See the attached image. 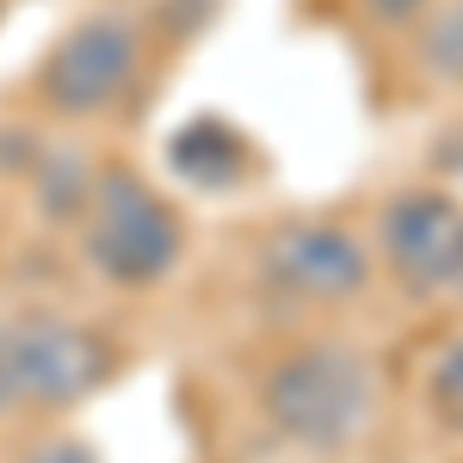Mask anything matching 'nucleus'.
Returning a JSON list of instances; mask_svg holds the SVG:
<instances>
[{"instance_id": "1", "label": "nucleus", "mask_w": 463, "mask_h": 463, "mask_svg": "<svg viewBox=\"0 0 463 463\" xmlns=\"http://www.w3.org/2000/svg\"><path fill=\"white\" fill-rule=\"evenodd\" d=\"M266 420L303 451H346L377 414V371L346 340H316L279 358L260 383Z\"/></svg>"}, {"instance_id": "2", "label": "nucleus", "mask_w": 463, "mask_h": 463, "mask_svg": "<svg viewBox=\"0 0 463 463\" xmlns=\"http://www.w3.org/2000/svg\"><path fill=\"white\" fill-rule=\"evenodd\" d=\"M87 260L111 285H155L179 260L174 204L137 174H99L87 204Z\"/></svg>"}, {"instance_id": "3", "label": "nucleus", "mask_w": 463, "mask_h": 463, "mask_svg": "<svg viewBox=\"0 0 463 463\" xmlns=\"http://www.w3.org/2000/svg\"><path fill=\"white\" fill-rule=\"evenodd\" d=\"M6 364L19 408H74L118 371V353L69 316H19L6 321Z\"/></svg>"}, {"instance_id": "4", "label": "nucleus", "mask_w": 463, "mask_h": 463, "mask_svg": "<svg viewBox=\"0 0 463 463\" xmlns=\"http://www.w3.org/2000/svg\"><path fill=\"white\" fill-rule=\"evenodd\" d=\"M143 74V32L124 13H87L43 56V99L69 118L111 111Z\"/></svg>"}, {"instance_id": "5", "label": "nucleus", "mask_w": 463, "mask_h": 463, "mask_svg": "<svg viewBox=\"0 0 463 463\" xmlns=\"http://www.w3.org/2000/svg\"><path fill=\"white\" fill-rule=\"evenodd\" d=\"M260 272L303 303H353L371 285V248L340 222H285L266 235Z\"/></svg>"}, {"instance_id": "6", "label": "nucleus", "mask_w": 463, "mask_h": 463, "mask_svg": "<svg viewBox=\"0 0 463 463\" xmlns=\"http://www.w3.org/2000/svg\"><path fill=\"white\" fill-rule=\"evenodd\" d=\"M377 248L390 260V272L408 290H439L451 285L463 253V204L445 192H395L383 204V229H377Z\"/></svg>"}, {"instance_id": "7", "label": "nucleus", "mask_w": 463, "mask_h": 463, "mask_svg": "<svg viewBox=\"0 0 463 463\" xmlns=\"http://www.w3.org/2000/svg\"><path fill=\"white\" fill-rule=\"evenodd\" d=\"M167 161H174V174L185 185H235V179L248 174V143L222 118H192V124L174 130Z\"/></svg>"}, {"instance_id": "8", "label": "nucleus", "mask_w": 463, "mask_h": 463, "mask_svg": "<svg viewBox=\"0 0 463 463\" xmlns=\"http://www.w3.org/2000/svg\"><path fill=\"white\" fill-rule=\"evenodd\" d=\"M420 69L445 87H463V0H432L420 13V43H414Z\"/></svg>"}, {"instance_id": "9", "label": "nucleus", "mask_w": 463, "mask_h": 463, "mask_svg": "<svg viewBox=\"0 0 463 463\" xmlns=\"http://www.w3.org/2000/svg\"><path fill=\"white\" fill-rule=\"evenodd\" d=\"M427 402L445 427H463V340H451L445 353L432 358V377H427Z\"/></svg>"}, {"instance_id": "10", "label": "nucleus", "mask_w": 463, "mask_h": 463, "mask_svg": "<svg viewBox=\"0 0 463 463\" xmlns=\"http://www.w3.org/2000/svg\"><path fill=\"white\" fill-rule=\"evenodd\" d=\"M25 463H99V458L87 451V439H43L25 451Z\"/></svg>"}, {"instance_id": "11", "label": "nucleus", "mask_w": 463, "mask_h": 463, "mask_svg": "<svg viewBox=\"0 0 463 463\" xmlns=\"http://www.w3.org/2000/svg\"><path fill=\"white\" fill-rule=\"evenodd\" d=\"M427 6L432 0H364V13H371L377 25H414Z\"/></svg>"}, {"instance_id": "12", "label": "nucleus", "mask_w": 463, "mask_h": 463, "mask_svg": "<svg viewBox=\"0 0 463 463\" xmlns=\"http://www.w3.org/2000/svg\"><path fill=\"white\" fill-rule=\"evenodd\" d=\"M19 395H13V364H6V321H0V414H13Z\"/></svg>"}, {"instance_id": "13", "label": "nucleus", "mask_w": 463, "mask_h": 463, "mask_svg": "<svg viewBox=\"0 0 463 463\" xmlns=\"http://www.w3.org/2000/svg\"><path fill=\"white\" fill-rule=\"evenodd\" d=\"M445 290H451V297L463 303V253H458V272H451V285H445Z\"/></svg>"}]
</instances>
